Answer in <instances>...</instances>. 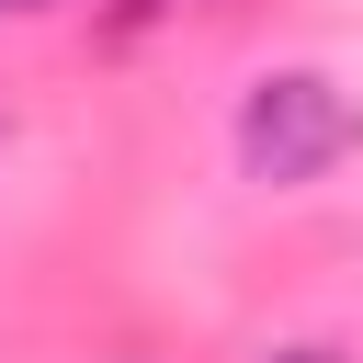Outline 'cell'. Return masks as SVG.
<instances>
[{
	"label": "cell",
	"instance_id": "cell-1",
	"mask_svg": "<svg viewBox=\"0 0 363 363\" xmlns=\"http://www.w3.org/2000/svg\"><path fill=\"white\" fill-rule=\"evenodd\" d=\"M352 147H363V102H352L329 68H272V79H250V102H238V170H250V182L295 193V182L340 170Z\"/></svg>",
	"mask_w": 363,
	"mask_h": 363
},
{
	"label": "cell",
	"instance_id": "cell-2",
	"mask_svg": "<svg viewBox=\"0 0 363 363\" xmlns=\"http://www.w3.org/2000/svg\"><path fill=\"white\" fill-rule=\"evenodd\" d=\"M170 0H113V34H136V23H159Z\"/></svg>",
	"mask_w": 363,
	"mask_h": 363
},
{
	"label": "cell",
	"instance_id": "cell-4",
	"mask_svg": "<svg viewBox=\"0 0 363 363\" xmlns=\"http://www.w3.org/2000/svg\"><path fill=\"white\" fill-rule=\"evenodd\" d=\"M0 11H57V0H0Z\"/></svg>",
	"mask_w": 363,
	"mask_h": 363
},
{
	"label": "cell",
	"instance_id": "cell-3",
	"mask_svg": "<svg viewBox=\"0 0 363 363\" xmlns=\"http://www.w3.org/2000/svg\"><path fill=\"white\" fill-rule=\"evenodd\" d=\"M261 363H340L329 340H284V352H261Z\"/></svg>",
	"mask_w": 363,
	"mask_h": 363
}]
</instances>
